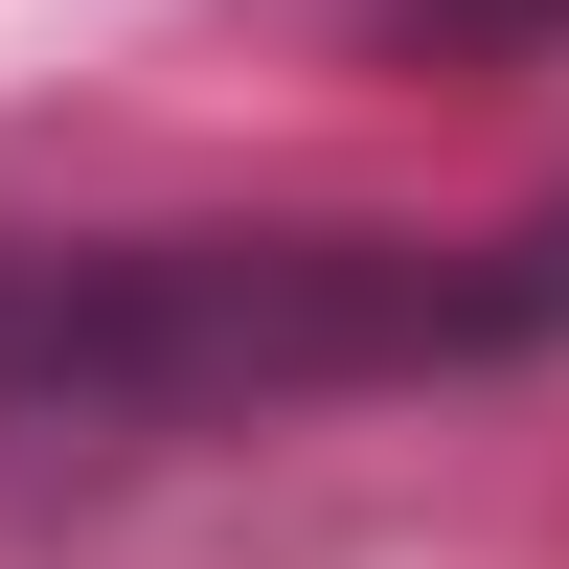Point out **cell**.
<instances>
[{
    "mask_svg": "<svg viewBox=\"0 0 569 569\" xmlns=\"http://www.w3.org/2000/svg\"><path fill=\"white\" fill-rule=\"evenodd\" d=\"M479 342V273L342 251V228H0V433H160V410H273L342 365Z\"/></svg>",
    "mask_w": 569,
    "mask_h": 569,
    "instance_id": "obj_1",
    "label": "cell"
},
{
    "mask_svg": "<svg viewBox=\"0 0 569 569\" xmlns=\"http://www.w3.org/2000/svg\"><path fill=\"white\" fill-rule=\"evenodd\" d=\"M410 46H569V0H410Z\"/></svg>",
    "mask_w": 569,
    "mask_h": 569,
    "instance_id": "obj_3",
    "label": "cell"
},
{
    "mask_svg": "<svg viewBox=\"0 0 569 569\" xmlns=\"http://www.w3.org/2000/svg\"><path fill=\"white\" fill-rule=\"evenodd\" d=\"M479 342H569V206H547V228H501V273H479Z\"/></svg>",
    "mask_w": 569,
    "mask_h": 569,
    "instance_id": "obj_2",
    "label": "cell"
}]
</instances>
